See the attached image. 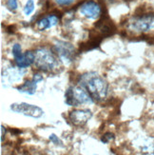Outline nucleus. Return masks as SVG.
Masks as SVG:
<instances>
[{"label":"nucleus","instance_id":"423d86ee","mask_svg":"<svg viewBox=\"0 0 154 155\" xmlns=\"http://www.w3.org/2000/svg\"><path fill=\"white\" fill-rule=\"evenodd\" d=\"M56 54L64 61L68 63L72 62L75 58V49L71 44L64 41H58L53 46Z\"/></svg>","mask_w":154,"mask_h":155},{"label":"nucleus","instance_id":"6e6552de","mask_svg":"<svg viewBox=\"0 0 154 155\" xmlns=\"http://www.w3.org/2000/svg\"><path fill=\"white\" fill-rule=\"evenodd\" d=\"M91 116L92 113L90 110H75L70 113L69 118L73 126L83 127L88 123Z\"/></svg>","mask_w":154,"mask_h":155},{"label":"nucleus","instance_id":"2eb2a0df","mask_svg":"<svg viewBox=\"0 0 154 155\" xmlns=\"http://www.w3.org/2000/svg\"><path fill=\"white\" fill-rule=\"evenodd\" d=\"M114 139V134L113 133H111V132H106V133H105L104 135L102 136V138H101V141L103 143H109V142H110L111 140H113Z\"/></svg>","mask_w":154,"mask_h":155},{"label":"nucleus","instance_id":"ddd939ff","mask_svg":"<svg viewBox=\"0 0 154 155\" xmlns=\"http://www.w3.org/2000/svg\"><path fill=\"white\" fill-rule=\"evenodd\" d=\"M33 11H34V2L33 0H28L24 8V13L26 15H30Z\"/></svg>","mask_w":154,"mask_h":155},{"label":"nucleus","instance_id":"a211bd4d","mask_svg":"<svg viewBox=\"0 0 154 155\" xmlns=\"http://www.w3.org/2000/svg\"><path fill=\"white\" fill-rule=\"evenodd\" d=\"M73 1H74V0H55V2L59 4L60 6H68L71 4Z\"/></svg>","mask_w":154,"mask_h":155},{"label":"nucleus","instance_id":"4be33fe9","mask_svg":"<svg viewBox=\"0 0 154 155\" xmlns=\"http://www.w3.org/2000/svg\"><path fill=\"white\" fill-rule=\"evenodd\" d=\"M11 132L16 134V133H21V130H15V129H11Z\"/></svg>","mask_w":154,"mask_h":155},{"label":"nucleus","instance_id":"f257e3e1","mask_svg":"<svg viewBox=\"0 0 154 155\" xmlns=\"http://www.w3.org/2000/svg\"><path fill=\"white\" fill-rule=\"evenodd\" d=\"M78 83L89 92L90 97L96 102L103 101L108 94V83L95 72L84 73L79 77Z\"/></svg>","mask_w":154,"mask_h":155},{"label":"nucleus","instance_id":"f3484780","mask_svg":"<svg viewBox=\"0 0 154 155\" xmlns=\"http://www.w3.org/2000/svg\"><path fill=\"white\" fill-rule=\"evenodd\" d=\"M7 7L11 11H15L17 9V2L16 0H8L7 2Z\"/></svg>","mask_w":154,"mask_h":155},{"label":"nucleus","instance_id":"7ed1b4c3","mask_svg":"<svg viewBox=\"0 0 154 155\" xmlns=\"http://www.w3.org/2000/svg\"><path fill=\"white\" fill-rule=\"evenodd\" d=\"M93 99L83 87L71 86L65 93V103L68 106L77 107L79 105L90 104Z\"/></svg>","mask_w":154,"mask_h":155},{"label":"nucleus","instance_id":"9d476101","mask_svg":"<svg viewBox=\"0 0 154 155\" xmlns=\"http://www.w3.org/2000/svg\"><path fill=\"white\" fill-rule=\"evenodd\" d=\"M34 59H35V53L29 51H26L21 56L15 59V64L18 68L25 69L34 63Z\"/></svg>","mask_w":154,"mask_h":155},{"label":"nucleus","instance_id":"0eeeda50","mask_svg":"<svg viewBox=\"0 0 154 155\" xmlns=\"http://www.w3.org/2000/svg\"><path fill=\"white\" fill-rule=\"evenodd\" d=\"M95 28L104 38L110 37L116 32V27L109 18L108 13H105V15L103 13L102 17L95 23Z\"/></svg>","mask_w":154,"mask_h":155},{"label":"nucleus","instance_id":"9b49d317","mask_svg":"<svg viewBox=\"0 0 154 155\" xmlns=\"http://www.w3.org/2000/svg\"><path fill=\"white\" fill-rule=\"evenodd\" d=\"M58 23V17L55 15H50L48 17H45L42 18L41 20H39L37 26H38V29L44 31L46 29H50L51 27L55 26Z\"/></svg>","mask_w":154,"mask_h":155},{"label":"nucleus","instance_id":"f03ea898","mask_svg":"<svg viewBox=\"0 0 154 155\" xmlns=\"http://www.w3.org/2000/svg\"><path fill=\"white\" fill-rule=\"evenodd\" d=\"M34 66L37 70L45 72L53 71L59 68L58 58L51 51L47 48H40L35 51Z\"/></svg>","mask_w":154,"mask_h":155},{"label":"nucleus","instance_id":"aec40b11","mask_svg":"<svg viewBox=\"0 0 154 155\" xmlns=\"http://www.w3.org/2000/svg\"><path fill=\"white\" fill-rule=\"evenodd\" d=\"M5 134H6V129L4 127V126H1V142H3Z\"/></svg>","mask_w":154,"mask_h":155},{"label":"nucleus","instance_id":"412c9836","mask_svg":"<svg viewBox=\"0 0 154 155\" xmlns=\"http://www.w3.org/2000/svg\"><path fill=\"white\" fill-rule=\"evenodd\" d=\"M13 29H15V26H10L8 28V30H7V31H8L9 33H13L15 32V30Z\"/></svg>","mask_w":154,"mask_h":155},{"label":"nucleus","instance_id":"1a4fd4ad","mask_svg":"<svg viewBox=\"0 0 154 155\" xmlns=\"http://www.w3.org/2000/svg\"><path fill=\"white\" fill-rule=\"evenodd\" d=\"M80 12L87 18L96 19L101 15V6L98 3L92 1V0H90V1L85 2L81 6Z\"/></svg>","mask_w":154,"mask_h":155},{"label":"nucleus","instance_id":"4468645a","mask_svg":"<svg viewBox=\"0 0 154 155\" xmlns=\"http://www.w3.org/2000/svg\"><path fill=\"white\" fill-rule=\"evenodd\" d=\"M12 54H13V57L15 59L18 58L21 56L23 53L21 52V46L19 44H15L12 47Z\"/></svg>","mask_w":154,"mask_h":155},{"label":"nucleus","instance_id":"f8f14e48","mask_svg":"<svg viewBox=\"0 0 154 155\" xmlns=\"http://www.w3.org/2000/svg\"><path fill=\"white\" fill-rule=\"evenodd\" d=\"M36 84L37 83H35L33 80H27L22 85L16 87V90H18V91L20 92H24L31 95V94H34L36 91Z\"/></svg>","mask_w":154,"mask_h":155},{"label":"nucleus","instance_id":"dca6fc26","mask_svg":"<svg viewBox=\"0 0 154 155\" xmlns=\"http://www.w3.org/2000/svg\"><path fill=\"white\" fill-rule=\"evenodd\" d=\"M49 139L51 141V142L54 144V145H56V146H60V147H63V142L61 140H60L59 138H58V136H56L55 134H51L50 135V137H49Z\"/></svg>","mask_w":154,"mask_h":155},{"label":"nucleus","instance_id":"20e7f679","mask_svg":"<svg viewBox=\"0 0 154 155\" xmlns=\"http://www.w3.org/2000/svg\"><path fill=\"white\" fill-rule=\"evenodd\" d=\"M11 110L19 114H23L25 116H29L32 118H40L44 111L41 107L35 105H31L28 103H13L11 105Z\"/></svg>","mask_w":154,"mask_h":155},{"label":"nucleus","instance_id":"39448f33","mask_svg":"<svg viewBox=\"0 0 154 155\" xmlns=\"http://www.w3.org/2000/svg\"><path fill=\"white\" fill-rule=\"evenodd\" d=\"M129 28L142 32L154 29V15H142L134 17L129 23Z\"/></svg>","mask_w":154,"mask_h":155},{"label":"nucleus","instance_id":"6ab92c4d","mask_svg":"<svg viewBox=\"0 0 154 155\" xmlns=\"http://www.w3.org/2000/svg\"><path fill=\"white\" fill-rule=\"evenodd\" d=\"M32 80L34 81L35 83H38V82H41V81H43V77L40 75V74H38V73H36V74L33 75Z\"/></svg>","mask_w":154,"mask_h":155}]
</instances>
